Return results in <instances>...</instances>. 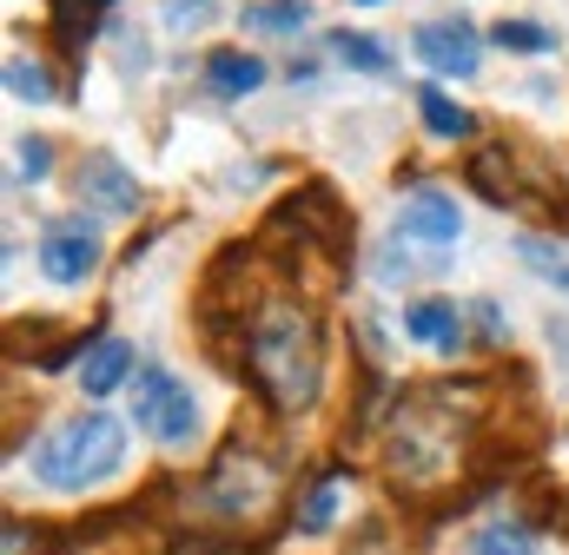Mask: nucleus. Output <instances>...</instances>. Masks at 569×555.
Wrapping results in <instances>:
<instances>
[{
  "label": "nucleus",
  "instance_id": "nucleus-23",
  "mask_svg": "<svg viewBox=\"0 0 569 555\" xmlns=\"http://www.w3.org/2000/svg\"><path fill=\"white\" fill-rule=\"evenodd\" d=\"M470 311H477V324H483V344H503V304H497V297H477Z\"/></svg>",
  "mask_w": 569,
  "mask_h": 555
},
{
  "label": "nucleus",
  "instance_id": "nucleus-21",
  "mask_svg": "<svg viewBox=\"0 0 569 555\" xmlns=\"http://www.w3.org/2000/svg\"><path fill=\"white\" fill-rule=\"evenodd\" d=\"M212 13H219L212 0H166V27H172V33H199Z\"/></svg>",
  "mask_w": 569,
  "mask_h": 555
},
{
  "label": "nucleus",
  "instance_id": "nucleus-2",
  "mask_svg": "<svg viewBox=\"0 0 569 555\" xmlns=\"http://www.w3.org/2000/svg\"><path fill=\"white\" fill-rule=\"evenodd\" d=\"M120 463H127V430H120L113 416H100V411L73 416V423H60V430H47L40 450H33V476H40L47 490L107 483Z\"/></svg>",
  "mask_w": 569,
  "mask_h": 555
},
{
  "label": "nucleus",
  "instance_id": "nucleus-9",
  "mask_svg": "<svg viewBox=\"0 0 569 555\" xmlns=\"http://www.w3.org/2000/svg\"><path fill=\"white\" fill-rule=\"evenodd\" d=\"M405 337L425 344V351H457V344H463V311H457L450 297H418V304L405 311Z\"/></svg>",
  "mask_w": 569,
  "mask_h": 555
},
{
  "label": "nucleus",
  "instance_id": "nucleus-8",
  "mask_svg": "<svg viewBox=\"0 0 569 555\" xmlns=\"http://www.w3.org/2000/svg\"><path fill=\"white\" fill-rule=\"evenodd\" d=\"M127 377H133V344L127 337H93L87 357H80V391L87 397H113Z\"/></svg>",
  "mask_w": 569,
  "mask_h": 555
},
{
  "label": "nucleus",
  "instance_id": "nucleus-15",
  "mask_svg": "<svg viewBox=\"0 0 569 555\" xmlns=\"http://www.w3.org/2000/svg\"><path fill=\"white\" fill-rule=\"evenodd\" d=\"M331 509H338V476H318V483H311V496L298 503L291 529H298V536H325V529H331Z\"/></svg>",
  "mask_w": 569,
  "mask_h": 555
},
{
  "label": "nucleus",
  "instance_id": "nucleus-22",
  "mask_svg": "<svg viewBox=\"0 0 569 555\" xmlns=\"http://www.w3.org/2000/svg\"><path fill=\"white\" fill-rule=\"evenodd\" d=\"M418 272H425V265H411L398 245H391V252H378V278H385V284H411Z\"/></svg>",
  "mask_w": 569,
  "mask_h": 555
},
{
  "label": "nucleus",
  "instance_id": "nucleus-13",
  "mask_svg": "<svg viewBox=\"0 0 569 555\" xmlns=\"http://www.w3.org/2000/svg\"><path fill=\"white\" fill-rule=\"evenodd\" d=\"M239 27L246 33H298V27H311V7L305 0H259L239 13Z\"/></svg>",
  "mask_w": 569,
  "mask_h": 555
},
{
  "label": "nucleus",
  "instance_id": "nucleus-16",
  "mask_svg": "<svg viewBox=\"0 0 569 555\" xmlns=\"http://www.w3.org/2000/svg\"><path fill=\"white\" fill-rule=\"evenodd\" d=\"M517 259H523V265H537V278H543V284H557V291L569 297V259L557 252V245H543V239H517Z\"/></svg>",
  "mask_w": 569,
  "mask_h": 555
},
{
  "label": "nucleus",
  "instance_id": "nucleus-6",
  "mask_svg": "<svg viewBox=\"0 0 569 555\" xmlns=\"http://www.w3.org/2000/svg\"><path fill=\"white\" fill-rule=\"evenodd\" d=\"M411 47H418V60L437 67V73H450V80H470L483 60H477V27L470 20H425L418 33H411Z\"/></svg>",
  "mask_w": 569,
  "mask_h": 555
},
{
  "label": "nucleus",
  "instance_id": "nucleus-1",
  "mask_svg": "<svg viewBox=\"0 0 569 555\" xmlns=\"http://www.w3.org/2000/svg\"><path fill=\"white\" fill-rule=\"evenodd\" d=\"M239 364L246 377L266 391L272 411H311L318 384H325V331L311 324L305 304L291 297H272L259 304L246 324H239Z\"/></svg>",
  "mask_w": 569,
  "mask_h": 555
},
{
  "label": "nucleus",
  "instance_id": "nucleus-3",
  "mask_svg": "<svg viewBox=\"0 0 569 555\" xmlns=\"http://www.w3.org/2000/svg\"><path fill=\"white\" fill-rule=\"evenodd\" d=\"M133 430H152L159 443H192V430H199L192 391L172 371H152L146 364L140 377H133Z\"/></svg>",
  "mask_w": 569,
  "mask_h": 555
},
{
  "label": "nucleus",
  "instance_id": "nucleus-18",
  "mask_svg": "<svg viewBox=\"0 0 569 555\" xmlns=\"http://www.w3.org/2000/svg\"><path fill=\"white\" fill-rule=\"evenodd\" d=\"M47 159H53V145L40 133L20 139V145H13V185H40V179H47Z\"/></svg>",
  "mask_w": 569,
  "mask_h": 555
},
{
  "label": "nucleus",
  "instance_id": "nucleus-11",
  "mask_svg": "<svg viewBox=\"0 0 569 555\" xmlns=\"http://www.w3.org/2000/svg\"><path fill=\"white\" fill-rule=\"evenodd\" d=\"M266 73H272V67H266L259 53H212V60H206V87H212V93H259Z\"/></svg>",
  "mask_w": 569,
  "mask_h": 555
},
{
  "label": "nucleus",
  "instance_id": "nucleus-4",
  "mask_svg": "<svg viewBox=\"0 0 569 555\" xmlns=\"http://www.w3.org/2000/svg\"><path fill=\"white\" fill-rule=\"evenodd\" d=\"M93 265H100L93 219H53L47 239H40V272L53 278V284H80V278H93Z\"/></svg>",
  "mask_w": 569,
  "mask_h": 555
},
{
  "label": "nucleus",
  "instance_id": "nucleus-10",
  "mask_svg": "<svg viewBox=\"0 0 569 555\" xmlns=\"http://www.w3.org/2000/svg\"><path fill=\"white\" fill-rule=\"evenodd\" d=\"M331 53H338L351 73H371V80H391V73H398L391 47H385L378 33H358V27H338V33H331Z\"/></svg>",
  "mask_w": 569,
  "mask_h": 555
},
{
  "label": "nucleus",
  "instance_id": "nucleus-17",
  "mask_svg": "<svg viewBox=\"0 0 569 555\" xmlns=\"http://www.w3.org/2000/svg\"><path fill=\"white\" fill-rule=\"evenodd\" d=\"M490 40H497V47H517V53H550V47H557V33H550V27H530V20H497Z\"/></svg>",
  "mask_w": 569,
  "mask_h": 555
},
{
  "label": "nucleus",
  "instance_id": "nucleus-19",
  "mask_svg": "<svg viewBox=\"0 0 569 555\" xmlns=\"http://www.w3.org/2000/svg\"><path fill=\"white\" fill-rule=\"evenodd\" d=\"M7 93H20V100H47L53 80H47L40 60H7Z\"/></svg>",
  "mask_w": 569,
  "mask_h": 555
},
{
  "label": "nucleus",
  "instance_id": "nucleus-20",
  "mask_svg": "<svg viewBox=\"0 0 569 555\" xmlns=\"http://www.w3.org/2000/svg\"><path fill=\"white\" fill-rule=\"evenodd\" d=\"M477 555H537V549H530V529L497 523V529H483V536H477Z\"/></svg>",
  "mask_w": 569,
  "mask_h": 555
},
{
  "label": "nucleus",
  "instance_id": "nucleus-5",
  "mask_svg": "<svg viewBox=\"0 0 569 555\" xmlns=\"http://www.w3.org/2000/svg\"><path fill=\"white\" fill-rule=\"evenodd\" d=\"M73 192H80L87 205L113 212V219H133V212H140V179H133L113 152H87L80 172H73Z\"/></svg>",
  "mask_w": 569,
  "mask_h": 555
},
{
  "label": "nucleus",
  "instance_id": "nucleus-12",
  "mask_svg": "<svg viewBox=\"0 0 569 555\" xmlns=\"http://www.w3.org/2000/svg\"><path fill=\"white\" fill-rule=\"evenodd\" d=\"M100 13H107V0H53V40H60V53H80L93 40Z\"/></svg>",
  "mask_w": 569,
  "mask_h": 555
},
{
  "label": "nucleus",
  "instance_id": "nucleus-14",
  "mask_svg": "<svg viewBox=\"0 0 569 555\" xmlns=\"http://www.w3.org/2000/svg\"><path fill=\"white\" fill-rule=\"evenodd\" d=\"M425 133H437V139H470L477 133V120H470V107H457L450 93H437V87H425Z\"/></svg>",
  "mask_w": 569,
  "mask_h": 555
},
{
  "label": "nucleus",
  "instance_id": "nucleus-7",
  "mask_svg": "<svg viewBox=\"0 0 569 555\" xmlns=\"http://www.w3.org/2000/svg\"><path fill=\"white\" fill-rule=\"evenodd\" d=\"M398 239H405V245H437V252H450V245L463 239V219H457L450 192H418V199L398 212Z\"/></svg>",
  "mask_w": 569,
  "mask_h": 555
}]
</instances>
